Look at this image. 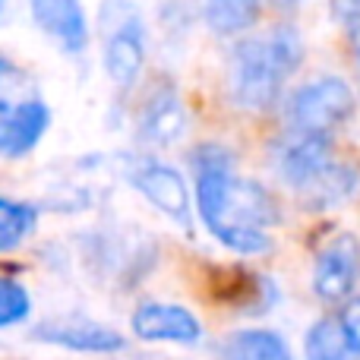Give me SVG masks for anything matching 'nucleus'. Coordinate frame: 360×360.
<instances>
[{
	"label": "nucleus",
	"instance_id": "f257e3e1",
	"mask_svg": "<svg viewBox=\"0 0 360 360\" xmlns=\"http://www.w3.org/2000/svg\"><path fill=\"white\" fill-rule=\"evenodd\" d=\"M196 168V209L202 224L228 250L243 256L266 253L272 247L269 228L278 221L275 199L256 180L237 177L234 162L218 146L193 152Z\"/></svg>",
	"mask_w": 360,
	"mask_h": 360
},
{
	"label": "nucleus",
	"instance_id": "f03ea898",
	"mask_svg": "<svg viewBox=\"0 0 360 360\" xmlns=\"http://www.w3.org/2000/svg\"><path fill=\"white\" fill-rule=\"evenodd\" d=\"M304 44L291 25L250 35L231 54V98L247 111H266L278 101L288 76L300 67Z\"/></svg>",
	"mask_w": 360,
	"mask_h": 360
},
{
	"label": "nucleus",
	"instance_id": "7ed1b4c3",
	"mask_svg": "<svg viewBox=\"0 0 360 360\" xmlns=\"http://www.w3.org/2000/svg\"><path fill=\"white\" fill-rule=\"evenodd\" d=\"M354 111V92L342 79H316L310 86L297 89L288 101V124L291 133L307 136H329L338 124L351 117Z\"/></svg>",
	"mask_w": 360,
	"mask_h": 360
},
{
	"label": "nucleus",
	"instance_id": "20e7f679",
	"mask_svg": "<svg viewBox=\"0 0 360 360\" xmlns=\"http://www.w3.org/2000/svg\"><path fill=\"white\" fill-rule=\"evenodd\" d=\"M51 108L38 95H4L0 98V158H25L44 139Z\"/></svg>",
	"mask_w": 360,
	"mask_h": 360
},
{
	"label": "nucleus",
	"instance_id": "39448f33",
	"mask_svg": "<svg viewBox=\"0 0 360 360\" xmlns=\"http://www.w3.org/2000/svg\"><path fill=\"white\" fill-rule=\"evenodd\" d=\"M130 184L162 212L174 224L190 234L193 231V205H190V190H186L184 177L177 174L171 165L155 162V158H143L139 165L130 168Z\"/></svg>",
	"mask_w": 360,
	"mask_h": 360
},
{
	"label": "nucleus",
	"instance_id": "423d86ee",
	"mask_svg": "<svg viewBox=\"0 0 360 360\" xmlns=\"http://www.w3.org/2000/svg\"><path fill=\"white\" fill-rule=\"evenodd\" d=\"M130 329L143 342H165V345H196L202 338V323L180 304H162L146 300L133 310Z\"/></svg>",
	"mask_w": 360,
	"mask_h": 360
},
{
	"label": "nucleus",
	"instance_id": "0eeeda50",
	"mask_svg": "<svg viewBox=\"0 0 360 360\" xmlns=\"http://www.w3.org/2000/svg\"><path fill=\"white\" fill-rule=\"evenodd\" d=\"M360 275V240L348 231H338L323 253L316 256V272H313V288L323 300H345L351 294Z\"/></svg>",
	"mask_w": 360,
	"mask_h": 360
},
{
	"label": "nucleus",
	"instance_id": "6e6552de",
	"mask_svg": "<svg viewBox=\"0 0 360 360\" xmlns=\"http://www.w3.org/2000/svg\"><path fill=\"white\" fill-rule=\"evenodd\" d=\"M32 338L44 345H54L63 351H76V354H117L127 348V338L114 332L111 326L92 323V319H48L41 323Z\"/></svg>",
	"mask_w": 360,
	"mask_h": 360
},
{
	"label": "nucleus",
	"instance_id": "1a4fd4ad",
	"mask_svg": "<svg viewBox=\"0 0 360 360\" xmlns=\"http://www.w3.org/2000/svg\"><path fill=\"white\" fill-rule=\"evenodd\" d=\"M146 67V32L136 13L124 16L105 38V73L114 89L127 92Z\"/></svg>",
	"mask_w": 360,
	"mask_h": 360
},
{
	"label": "nucleus",
	"instance_id": "9d476101",
	"mask_svg": "<svg viewBox=\"0 0 360 360\" xmlns=\"http://www.w3.org/2000/svg\"><path fill=\"white\" fill-rule=\"evenodd\" d=\"M35 25L54 38L67 54H82L89 44V22L82 0H29Z\"/></svg>",
	"mask_w": 360,
	"mask_h": 360
},
{
	"label": "nucleus",
	"instance_id": "9b49d317",
	"mask_svg": "<svg viewBox=\"0 0 360 360\" xmlns=\"http://www.w3.org/2000/svg\"><path fill=\"white\" fill-rule=\"evenodd\" d=\"M278 174L285 177V184H291L294 190H300L304 184H310L319 171H326L332 165V149L329 136H307V133H291L285 146L278 152Z\"/></svg>",
	"mask_w": 360,
	"mask_h": 360
},
{
	"label": "nucleus",
	"instance_id": "f8f14e48",
	"mask_svg": "<svg viewBox=\"0 0 360 360\" xmlns=\"http://www.w3.org/2000/svg\"><path fill=\"white\" fill-rule=\"evenodd\" d=\"M184 130H186V114L177 92L168 86L155 89L143 108V117H139V136L152 146H171L184 136Z\"/></svg>",
	"mask_w": 360,
	"mask_h": 360
},
{
	"label": "nucleus",
	"instance_id": "ddd939ff",
	"mask_svg": "<svg viewBox=\"0 0 360 360\" xmlns=\"http://www.w3.org/2000/svg\"><path fill=\"white\" fill-rule=\"evenodd\" d=\"M221 360H291V351L275 332L247 329L221 345Z\"/></svg>",
	"mask_w": 360,
	"mask_h": 360
},
{
	"label": "nucleus",
	"instance_id": "4468645a",
	"mask_svg": "<svg viewBox=\"0 0 360 360\" xmlns=\"http://www.w3.org/2000/svg\"><path fill=\"white\" fill-rule=\"evenodd\" d=\"M354 190V171L345 168V165L332 162L326 171H319L310 184L300 186V199L307 202V209H326V205L342 202L348 193Z\"/></svg>",
	"mask_w": 360,
	"mask_h": 360
},
{
	"label": "nucleus",
	"instance_id": "2eb2a0df",
	"mask_svg": "<svg viewBox=\"0 0 360 360\" xmlns=\"http://www.w3.org/2000/svg\"><path fill=\"white\" fill-rule=\"evenodd\" d=\"M38 228V209L22 199L0 196V253L22 247Z\"/></svg>",
	"mask_w": 360,
	"mask_h": 360
},
{
	"label": "nucleus",
	"instance_id": "dca6fc26",
	"mask_svg": "<svg viewBox=\"0 0 360 360\" xmlns=\"http://www.w3.org/2000/svg\"><path fill=\"white\" fill-rule=\"evenodd\" d=\"M307 360H360V354L348 345L342 323L319 319L307 335Z\"/></svg>",
	"mask_w": 360,
	"mask_h": 360
},
{
	"label": "nucleus",
	"instance_id": "f3484780",
	"mask_svg": "<svg viewBox=\"0 0 360 360\" xmlns=\"http://www.w3.org/2000/svg\"><path fill=\"white\" fill-rule=\"evenodd\" d=\"M259 13V0H209L205 4V22L218 35H237Z\"/></svg>",
	"mask_w": 360,
	"mask_h": 360
},
{
	"label": "nucleus",
	"instance_id": "a211bd4d",
	"mask_svg": "<svg viewBox=\"0 0 360 360\" xmlns=\"http://www.w3.org/2000/svg\"><path fill=\"white\" fill-rule=\"evenodd\" d=\"M32 313V297L19 281L0 278V329L25 323Z\"/></svg>",
	"mask_w": 360,
	"mask_h": 360
},
{
	"label": "nucleus",
	"instance_id": "6ab92c4d",
	"mask_svg": "<svg viewBox=\"0 0 360 360\" xmlns=\"http://www.w3.org/2000/svg\"><path fill=\"white\" fill-rule=\"evenodd\" d=\"M338 323H342V332H345V338H348V345L360 354V297L345 307Z\"/></svg>",
	"mask_w": 360,
	"mask_h": 360
},
{
	"label": "nucleus",
	"instance_id": "aec40b11",
	"mask_svg": "<svg viewBox=\"0 0 360 360\" xmlns=\"http://www.w3.org/2000/svg\"><path fill=\"white\" fill-rule=\"evenodd\" d=\"M22 79H25L22 70H19L10 57L0 54V98H4V95L19 92V89H22Z\"/></svg>",
	"mask_w": 360,
	"mask_h": 360
},
{
	"label": "nucleus",
	"instance_id": "412c9836",
	"mask_svg": "<svg viewBox=\"0 0 360 360\" xmlns=\"http://www.w3.org/2000/svg\"><path fill=\"white\" fill-rule=\"evenodd\" d=\"M332 16L338 22L357 25L360 22V0H332Z\"/></svg>",
	"mask_w": 360,
	"mask_h": 360
},
{
	"label": "nucleus",
	"instance_id": "4be33fe9",
	"mask_svg": "<svg viewBox=\"0 0 360 360\" xmlns=\"http://www.w3.org/2000/svg\"><path fill=\"white\" fill-rule=\"evenodd\" d=\"M4 4H6V0H0V13H4Z\"/></svg>",
	"mask_w": 360,
	"mask_h": 360
},
{
	"label": "nucleus",
	"instance_id": "5701e85b",
	"mask_svg": "<svg viewBox=\"0 0 360 360\" xmlns=\"http://www.w3.org/2000/svg\"><path fill=\"white\" fill-rule=\"evenodd\" d=\"M357 54H360V44H357Z\"/></svg>",
	"mask_w": 360,
	"mask_h": 360
}]
</instances>
